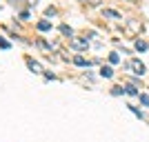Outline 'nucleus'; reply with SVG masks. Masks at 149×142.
I'll return each instance as SVG.
<instances>
[{
	"mask_svg": "<svg viewBox=\"0 0 149 142\" xmlns=\"http://www.w3.org/2000/svg\"><path fill=\"white\" fill-rule=\"evenodd\" d=\"M100 76H102V78H111V76H113V69L111 67H102V69H100Z\"/></svg>",
	"mask_w": 149,
	"mask_h": 142,
	"instance_id": "423d86ee",
	"label": "nucleus"
},
{
	"mask_svg": "<svg viewBox=\"0 0 149 142\" xmlns=\"http://www.w3.org/2000/svg\"><path fill=\"white\" fill-rule=\"evenodd\" d=\"M38 29H40V31H49V29H51V22H47V20H40V22H38Z\"/></svg>",
	"mask_w": 149,
	"mask_h": 142,
	"instance_id": "0eeeda50",
	"label": "nucleus"
},
{
	"mask_svg": "<svg viewBox=\"0 0 149 142\" xmlns=\"http://www.w3.org/2000/svg\"><path fill=\"white\" fill-rule=\"evenodd\" d=\"M27 64H29V69L33 71V73H42V67H40L36 60H27Z\"/></svg>",
	"mask_w": 149,
	"mask_h": 142,
	"instance_id": "20e7f679",
	"label": "nucleus"
},
{
	"mask_svg": "<svg viewBox=\"0 0 149 142\" xmlns=\"http://www.w3.org/2000/svg\"><path fill=\"white\" fill-rule=\"evenodd\" d=\"M125 93H129V96H138V91H136V87H125Z\"/></svg>",
	"mask_w": 149,
	"mask_h": 142,
	"instance_id": "9b49d317",
	"label": "nucleus"
},
{
	"mask_svg": "<svg viewBox=\"0 0 149 142\" xmlns=\"http://www.w3.org/2000/svg\"><path fill=\"white\" fill-rule=\"evenodd\" d=\"M127 31H129L131 36H134V33H140V31H143V25L136 22V20H129V22H127Z\"/></svg>",
	"mask_w": 149,
	"mask_h": 142,
	"instance_id": "f03ea898",
	"label": "nucleus"
},
{
	"mask_svg": "<svg viewBox=\"0 0 149 142\" xmlns=\"http://www.w3.org/2000/svg\"><path fill=\"white\" fill-rule=\"evenodd\" d=\"M82 2H87V5H91V7H98L100 5V0H82Z\"/></svg>",
	"mask_w": 149,
	"mask_h": 142,
	"instance_id": "2eb2a0df",
	"label": "nucleus"
},
{
	"mask_svg": "<svg viewBox=\"0 0 149 142\" xmlns=\"http://www.w3.org/2000/svg\"><path fill=\"white\" fill-rule=\"evenodd\" d=\"M129 109H131V111H134V113H136V116H138V118H140V120H143V118H145V116H143V113H140V111H138V109H136V107H131V105H129Z\"/></svg>",
	"mask_w": 149,
	"mask_h": 142,
	"instance_id": "dca6fc26",
	"label": "nucleus"
},
{
	"mask_svg": "<svg viewBox=\"0 0 149 142\" xmlns=\"http://www.w3.org/2000/svg\"><path fill=\"white\" fill-rule=\"evenodd\" d=\"M0 47H2V49H9V42H7L5 38H0Z\"/></svg>",
	"mask_w": 149,
	"mask_h": 142,
	"instance_id": "f3484780",
	"label": "nucleus"
},
{
	"mask_svg": "<svg viewBox=\"0 0 149 142\" xmlns=\"http://www.w3.org/2000/svg\"><path fill=\"white\" fill-rule=\"evenodd\" d=\"M138 98H140V102H143L145 107H149V96L147 93H138Z\"/></svg>",
	"mask_w": 149,
	"mask_h": 142,
	"instance_id": "9d476101",
	"label": "nucleus"
},
{
	"mask_svg": "<svg viewBox=\"0 0 149 142\" xmlns=\"http://www.w3.org/2000/svg\"><path fill=\"white\" fill-rule=\"evenodd\" d=\"M74 64H76V67H87L89 62L85 60V58H82V56H76V58H74Z\"/></svg>",
	"mask_w": 149,
	"mask_h": 142,
	"instance_id": "39448f33",
	"label": "nucleus"
},
{
	"mask_svg": "<svg viewBox=\"0 0 149 142\" xmlns=\"http://www.w3.org/2000/svg\"><path fill=\"white\" fill-rule=\"evenodd\" d=\"M105 16H109V18H120V13L113 11V9H105Z\"/></svg>",
	"mask_w": 149,
	"mask_h": 142,
	"instance_id": "1a4fd4ad",
	"label": "nucleus"
},
{
	"mask_svg": "<svg viewBox=\"0 0 149 142\" xmlns=\"http://www.w3.org/2000/svg\"><path fill=\"white\" fill-rule=\"evenodd\" d=\"M120 93H125L123 87H113V89H111V96H120Z\"/></svg>",
	"mask_w": 149,
	"mask_h": 142,
	"instance_id": "ddd939ff",
	"label": "nucleus"
},
{
	"mask_svg": "<svg viewBox=\"0 0 149 142\" xmlns=\"http://www.w3.org/2000/svg\"><path fill=\"white\" fill-rule=\"evenodd\" d=\"M136 51H147V42L145 40H136Z\"/></svg>",
	"mask_w": 149,
	"mask_h": 142,
	"instance_id": "6e6552de",
	"label": "nucleus"
},
{
	"mask_svg": "<svg viewBox=\"0 0 149 142\" xmlns=\"http://www.w3.org/2000/svg\"><path fill=\"white\" fill-rule=\"evenodd\" d=\"M60 31L65 33V36H71V33H74V31H71V27H67V25H62V27H60Z\"/></svg>",
	"mask_w": 149,
	"mask_h": 142,
	"instance_id": "f8f14e48",
	"label": "nucleus"
},
{
	"mask_svg": "<svg viewBox=\"0 0 149 142\" xmlns=\"http://www.w3.org/2000/svg\"><path fill=\"white\" fill-rule=\"evenodd\" d=\"M118 60H120V56H118V53H109V62H111V64H116Z\"/></svg>",
	"mask_w": 149,
	"mask_h": 142,
	"instance_id": "4468645a",
	"label": "nucleus"
},
{
	"mask_svg": "<svg viewBox=\"0 0 149 142\" xmlns=\"http://www.w3.org/2000/svg\"><path fill=\"white\" fill-rule=\"evenodd\" d=\"M127 67H129L136 76H143V73H145V64H143L140 60H129V64H127Z\"/></svg>",
	"mask_w": 149,
	"mask_h": 142,
	"instance_id": "f257e3e1",
	"label": "nucleus"
},
{
	"mask_svg": "<svg viewBox=\"0 0 149 142\" xmlns=\"http://www.w3.org/2000/svg\"><path fill=\"white\" fill-rule=\"evenodd\" d=\"M131 2H136V0H131Z\"/></svg>",
	"mask_w": 149,
	"mask_h": 142,
	"instance_id": "a211bd4d",
	"label": "nucleus"
},
{
	"mask_svg": "<svg viewBox=\"0 0 149 142\" xmlns=\"http://www.w3.org/2000/svg\"><path fill=\"white\" fill-rule=\"evenodd\" d=\"M71 47H74V49H87L89 42L87 40H80V38H71Z\"/></svg>",
	"mask_w": 149,
	"mask_h": 142,
	"instance_id": "7ed1b4c3",
	"label": "nucleus"
}]
</instances>
